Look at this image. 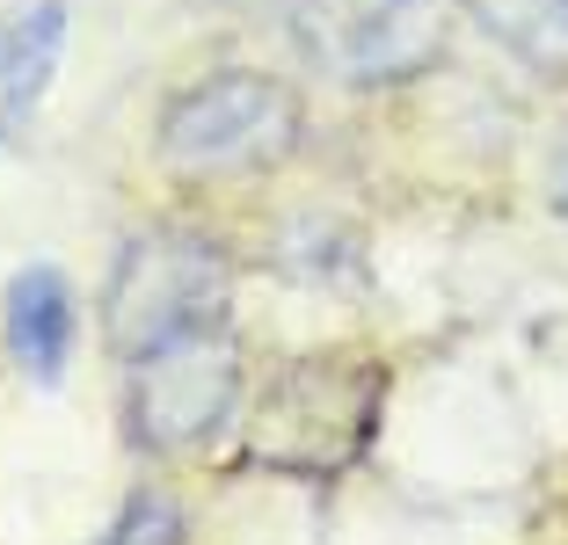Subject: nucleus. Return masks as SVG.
<instances>
[{"label": "nucleus", "instance_id": "nucleus-1", "mask_svg": "<svg viewBox=\"0 0 568 545\" xmlns=\"http://www.w3.org/2000/svg\"><path fill=\"white\" fill-rule=\"evenodd\" d=\"M226 313H234V255L190 226L132 233L95 291V328L118 363L226 335Z\"/></svg>", "mask_w": 568, "mask_h": 545}, {"label": "nucleus", "instance_id": "nucleus-2", "mask_svg": "<svg viewBox=\"0 0 568 545\" xmlns=\"http://www.w3.org/2000/svg\"><path fill=\"white\" fill-rule=\"evenodd\" d=\"M300 138H306L300 88L263 66H219L204 81L175 88L153 116V161L183 182L270 175L300 153Z\"/></svg>", "mask_w": 568, "mask_h": 545}, {"label": "nucleus", "instance_id": "nucleus-3", "mask_svg": "<svg viewBox=\"0 0 568 545\" xmlns=\"http://www.w3.org/2000/svg\"><path fill=\"white\" fill-rule=\"evenodd\" d=\"M300 59L335 88H408L445 59V0H284Z\"/></svg>", "mask_w": 568, "mask_h": 545}, {"label": "nucleus", "instance_id": "nucleus-4", "mask_svg": "<svg viewBox=\"0 0 568 545\" xmlns=\"http://www.w3.org/2000/svg\"><path fill=\"white\" fill-rule=\"evenodd\" d=\"M248 400V363L234 335H197V342L153 349L124 363V436L153 459H197L234 430Z\"/></svg>", "mask_w": 568, "mask_h": 545}, {"label": "nucleus", "instance_id": "nucleus-5", "mask_svg": "<svg viewBox=\"0 0 568 545\" xmlns=\"http://www.w3.org/2000/svg\"><path fill=\"white\" fill-rule=\"evenodd\" d=\"M0 342L16 357L22 379L67 385L73 357H81V291L59 263H30L0 291Z\"/></svg>", "mask_w": 568, "mask_h": 545}, {"label": "nucleus", "instance_id": "nucleus-6", "mask_svg": "<svg viewBox=\"0 0 568 545\" xmlns=\"http://www.w3.org/2000/svg\"><path fill=\"white\" fill-rule=\"evenodd\" d=\"M73 8L67 0H8L0 8V138H22L44 110L59 59H67Z\"/></svg>", "mask_w": 568, "mask_h": 545}, {"label": "nucleus", "instance_id": "nucleus-7", "mask_svg": "<svg viewBox=\"0 0 568 545\" xmlns=\"http://www.w3.org/2000/svg\"><path fill=\"white\" fill-rule=\"evenodd\" d=\"M452 8L518 66L547 73V81L568 73V0H452Z\"/></svg>", "mask_w": 568, "mask_h": 545}, {"label": "nucleus", "instance_id": "nucleus-8", "mask_svg": "<svg viewBox=\"0 0 568 545\" xmlns=\"http://www.w3.org/2000/svg\"><path fill=\"white\" fill-rule=\"evenodd\" d=\"M102 545H190V516L175 510L161 487H139V495L110 516Z\"/></svg>", "mask_w": 568, "mask_h": 545}, {"label": "nucleus", "instance_id": "nucleus-9", "mask_svg": "<svg viewBox=\"0 0 568 545\" xmlns=\"http://www.w3.org/2000/svg\"><path fill=\"white\" fill-rule=\"evenodd\" d=\"M547 212L568 226V132L554 138V161H547Z\"/></svg>", "mask_w": 568, "mask_h": 545}]
</instances>
